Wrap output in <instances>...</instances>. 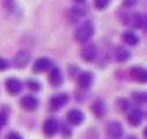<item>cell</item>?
I'll use <instances>...</instances> for the list:
<instances>
[{
	"label": "cell",
	"mask_w": 147,
	"mask_h": 139,
	"mask_svg": "<svg viewBox=\"0 0 147 139\" xmlns=\"http://www.w3.org/2000/svg\"><path fill=\"white\" fill-rule=\"evenodd\" d=\"M121 21L131 28H140L144 30L145 25H147V20H145V14L144 12H133V14H126V16H121Z\"/></svg>",
	"instance_id": "obj_1"
},
{
	"label": "cell",
	"mask_w": 147,
	"mask_h": 139,
	"mask_svg": "<svg viewBox=\"0 0 147 139\" xmlns=\"http://www.w3.org/2000/svg\"><path fill=\"white\" fill-rule=\"evenodd\" d=\"M93 33H95V25L91 23V21H84L77 30H76V41L77 42H89V39L93 37Z\"/></svg>",
	"instance_id": "obj_2"
},
{
	"label": "cell",
	"mask_w": 147,
	"mask_h": 139,
	"mask_svg": "<svg viewBox=\"0 0 147 139\" xmlns=\"http://www.w3.org/2000/svg\"><path fill=\"white\" fill-rule=\"evenodd\" d=\"M96 57H98V48H96V44L95 42H84V48L81 51V58L84 62L91 63V62H95Z\"/></svg>",
	"instance_id": "obj_3"
},
{
	"label": "cell",
	"mask_w": 147,
	"mask_h": 139,
	"mask_svg": "<svg viewBox=\"0 0 147 139\" xmlns=\"http://www.w3.org/2000/svg\"><path fill=\"white\" fill-rule=\"evenodd\" d=\"M84 14H86V5H76V7H70L67 11V20L70 23H76V21L84 18Z\"/></svg>",
	"instance_id": "obj_4"
},
{
	"label": "cell",
	"mask_w": 147,
	"mask_h": 139,
	"mask_svg": "<svg viewBox=\"0 0 147 139\" xmlns=\"http://www.w3.org/2000/svg\"><path fill=\"white\" fill-rule=\"evenodd\" d=\"M42 130L47 137H53L54 134H56L60 130V123H58V120L56 118H47L44 121V125H42Z\"/></svg>",
	"instance_id": "obj_5"
},
{
	"label": "cell",
	"mask_w": 147,
	"mask_h": 139,
	"mask_svg": "<svg viewBox=\"0 0 147 139\" xmlns=\"http://www.w3.org/2000/svg\"><path fill=\"white\" fill-rule=\"evenodd\" d=\"M123 132H124V129H123V125L119 123V121H110V123L107 125V136L110 139H121Z\"/></svg>",
	"instance_id": "obj_6"
},
{
	"label": "cell",
	"mask_w": 147,
	"mask_h": 139,
	"mask_svg": "<svg viewBox=\"0 0 147 139\" xmlns=\"http://www.w3.org/2000/svg\"><path fill=\"white\" fill-rule=\"evenodd\" d=\"M5 90L9 95H18L21 90H23V83L18 79V78H9L5 81Z\"/></svg>",
	"instance_id": "obj_7"
},
{
	"label": "cell",
	"mask_w": 147,
	"mask_h": 139,
	"mask_svg": "<svg viewBox=\"0 0 147 139\" xmlns=\"http://www.w3.org/2000/svg\"><path fill=\"white\" fill-rule=\"evenodd\" d=\"M28 62H30V53H28V51H25V49L18 51V53H16V57H14V60H12L14 67H18V69H23V67H26V65H28Z\"/></svg>",
	"instance_id": "obj_8"
},
{
	"label": "cell",
	"mask_w": 147,
	"mask_h": 139,
	"mask_svg": "<svg viewBox=\"0 0 147 139\" xmlns=\"http://www.w3.org/2000/svg\"><path fill=\"white\" fill-rule=\"evenodd\" d=\"M51 67H53V62L47 57H42L33 63V72L40 74V72H46V71H51Z\"/></svg>",
	"instance_id": "obj_9"
},
{
	"label": "cell",
	"mask_w": 147,
	"mask_h": 139,
	"mask_svg": "<svg viewBox=\"0 0 147 139\" xmlns=\"http://www.w3.org/2000/svg\"><path fill=\"white\" fill-rule=\"evenodd\" d=\"M77 84H79V88H81V90H88L89 86L93 84V74L88 72V71L81 72L79 78H77Z\"/></svg>",
	"instance_id": "obj_10"
},
{
	"label": "cell",
	"mask_w": 147,
	"mask_h": 139,
	"mask_svg": "<svg viewBox=\"0 0 147 139\" xmlns=\"http://www.w3.org/2000/svg\"><path fill=\"white\" fill-rule=\"evenodd\" d=\"M67 120L70 121L72 125H81L82 121H84V113L79 111V109H70L67 113Z\"/></svg>",
	"instance_id": "obj_11"
},
{
	"label": "cell",
	"mask_w": 147,
	"mask_h": 139,
	"mask_svg": "<svg viewBox=\"0 0 147 139\" xmlns=\"http://www.w3.org/2000/svg\"><path fill=\"white\" fill-rule=\"evenodd\" d=\"M21 108L26 109V111H35L39 108V100H37V97H33V95H26V97L21 99Z\"/></svg>",
	"instance_id": "obj_12"
},
{
	"label": "cell",
	"mask_w": 147,
	"mask_h": 139,
	"mask_svg": "<svg viewBox=\"0 0 147 139\" xmlns=\"http://www.w3.org/2000/svg\"><path fill=\"white\" fill-rule=\"evenodd\" d=\"M91 109H93V113H95V116H96V118H103V116H105V113H107L105 100H103V99H96V100L93 102V106H91Z\"/></svg>",
	"instance_id": "obj_13"
},
{
	"label": "cell",
	"mask_w": 147,
	"mask_h": 139,
	"mask_svg": "<svg viewBox=\"0 0 147 139\" xmlns=\"http://www.w3.org/2000/svg\"><path fill=\"white\" fill-rule=\"evenodd\" d=\"M144 118H145V113L140 111V109H131L128 113V121H130L131 125H140L144 121Z\"/></svg>",
	"instance_id": "obj_14"
},
{
	"label": "cell",
	"mask_w": 147,
	"mask_h": 139,
	"mask_svg": "<svg viewBox=\"0 0 147 139\" xmlns=\"http://www.w3.org/2000/svg\"><path fill=\"white\" fill-rule=\"evenodd\" d=\"M68 95L67 93H60V95H54L53 99H51V109H61L65 104L68 102Z\"/></svg>",
	"instance_id": "obj_15"
},
{
	"label": "cell",
	"mask_w": 147,
	"mask_h": 139,
	"mask_svg": "<svg viewBox=\"0 0 147 139\" xmlns=\"http://www.w3.org/2000/svg\"><path fill=\"white\" fill-rule=\"evenodd\" d=\"M130 74H131V78L135 79V81H138V83H145L147 81V71L144 67H131L130 69Z\"/></svg>",
	"instance_id": "obj_16"
},
{
	"label": "cell",
	"mask_w": 147,
	"mask_h": 139,
	"mask_svg": "<svg viewBox=\"0 0 147 139\" xmlns=\"http://www.w3.org/2000/svg\"><path fill=\"white\" fill-rule=\"evenodd\" d=\"M49 81L53 86H60L63 83V74L58 67H51V74H49Z\"/></svg>",
	"instance_id": "obj_17"
},
{
	"label": "cell",
	"mask_w": 147,
	"mask_h": 139,
	"mask_svg": "<svg viewBox=\"0 0 147 139\" xmlns=\"http://www.w3.org/2000/svg\"><path fill=\"white\" fill-rule=\"evenodd\" d=\"M114 58L119 62V63H123V62H128L131 58V55H130V51H128L126 48H116L114 49Z\"/></svg>",
	"instance_id": "obj_18"
},
{
	"label": "cell",
	"mask_w": 147,
	"mask_h": 139,
	"mask_svg": "<svg viewBox=\"0 0 147 139\" xmlns=\"http://www.w3.org/2000/svg\"><path fill=\"white\" fill-rule=\"evenodd\" d=\"M123 42H126L128 46H137L140 42V39H138L137 33H133V32H124L123 33Z\"/></svg>",
	"instance_id": "obj_19"
},
{
	"label": "cell",
	"mask_w": 147,
	"mask_h": 139,
	"mask_svg": "<svg viewBox=\"0 0 147 139\" xmlns=\"http://www.w3.org/2000/svg\"><path fill=\"white\" fill-rule=\"evenodd\" d=\"M7 111H9L7 106H4L2 109H0V129L7 125V120H9V113H7Z\"/></svg>",
	"instance_id": "obj_20"
},
{
	"label": "cell",
	"mask_w": 147,
	"mask_h": 139,
	"mask_svg": "<svg viewBox=\"0 0 147 139\" xmlns=\"http://www.w3.org/2000/svg\"><path fill=\"white\" fill-rule=\"evenodd\" d=\"M110 5V0H95V7L98 9V11H103V9H107Z\"/></svg>",
	"instance_id": "obj_21"
},
{
	"label": "cell",
	"mask_w": 147,
	"mask_h": 139,
	"mask_svg": "<svg viewBox=\"0 0 147 139\" xmlns=\"http://www.w3.org/2000/svg\"><path fill=\"white\" fill-rule=\"evenodd\" d=\"M26 86H28L30 90H33V92L40 90V83H39V81H35V79H28V81H26Z\"/></svg>",
	"instance_id": "obj_22"
},
{
	"label": "cell",
	"mask_w": 147,
	"mask_h": 139,
	"mask_svg": "<svg viewBox=\"0 0 147 139\" xmlns=\"http://www.w3.org/2000/svg\"><path fill=\"white\" fill-rule=\"evenodd\" d=\"M117 108H119L121 111H128V108H130V102H128L126 99H119V100H117Z\"/></svg>",
	"instance_id": "obj_23"
},
{
	"label": "cell",
	"mask_w": 147,
	"mask_h": 139,
	"mask_svg": "<svg viewBox=\"0 0 147 139\" xmlns=\"http://www.w3.org/2000/svg\"><path fill=\"white\" fill-rule=\"evenodd\" d=\"M145 97H147V95H145V92H142V93H135V100H137V102H142V104H144V102L147 100Z\"/></svg>",
	"instance_id": "obj_24"
},
{
	"label": "cell",
	"mask_w": 147,
	"mask_h": 139,
	"mask_svg": "<svg viewBox=\"0 0 147 139\" xmlns=\"http://www.w3.org/2000/svg\"><path fill=\"white\" fill-rule=\"evenodd\" d=\"M4 5H5L9 11H12V9L16 7V2H14V0H4Z\"/></svg>",
	"instance_id": "obj_25"
},
{
	"label": "cell",
	"mask_w": 147,
	"mask_h": 139,
	"mask_svg": "<svg viewBox=\"0 0 147 139\" xmlns=\"http://www.w3.org/2000/svg\"><path fill=\"white\" fill-rule=\"evenodd\" d=\"M7 139H23V136H21L20 132H11V134L7 136Z\"/></svg>",
	"instance_id": "obj_26"
},
{
	"label": "cell",
	"mask_w": 147,
	"mask_h": 139,
	"mask_svg": "<svg viewBox=\"0 0 147 139\" xmlns=\"http://www.w3.org/2000/svg\"><path fill=\"white\" fill-rule=\"evenodd\" d=\"M7 67H9V62L4 60V58H0V71H5Z\"/></svg>",
	"instance_id": "obj_27"
},
{
	"label": "cell",
	"mask_w": 147,
	"mask_h": 139,
	"mask_svg": "<svg viewBox=\"0 0 147 139\" xmlns=\"http://www.w3.org/2000/svg\"><path fill=\"white\" fill-rule=\"evenodd\" d=\"M68 74H70V78H74L77 74V67L76 65H72V67H68Z\"/></svg>",
	"instance_id": "obj_28"
},
{
	"label": "cell",
	"mask_w": 147,
	"mask_h": 139,
	"mask_svg": "<svg viewBox=\"0 0 147 139\" xmlns=\"http://www.w3.org/2000/svg\"><path fill=\"white\" fill-rule=\"evenodd\" d=\"M138 0H124V5L126 7H131V5H137Z\"/></svg>",
	"instance_id": "obj_29"
},
{
	"label": "cell",
	"mask_w": 147,
	"mask_h": 139,
	"mask_svg": "<svg viewBox=\"0 0 147 139\" xmlns=\"http://www.w3.org/2000/svg\"><path fill=\"white\" fill-rule=\"evenodd\" d=\"M63 134L68 137V136H72V130H68V129H63Z\"/></svg>",
	"instance_id": "obj_30"
},
{
	"label": "cell",
	"mask_w": 147,
	"mask_h": 139,
	"mask_svg": "<svg viewBox=\"0 0 147 139\" xmlns=\"http://www.w3.org/2000/svg\"><path fill=\"white\" fill-rule=\"evenodd\" d=\"M130 139H137V137H130Z\"/></svg>",
	"instance_id": "obj_31"
}]
</instances>
